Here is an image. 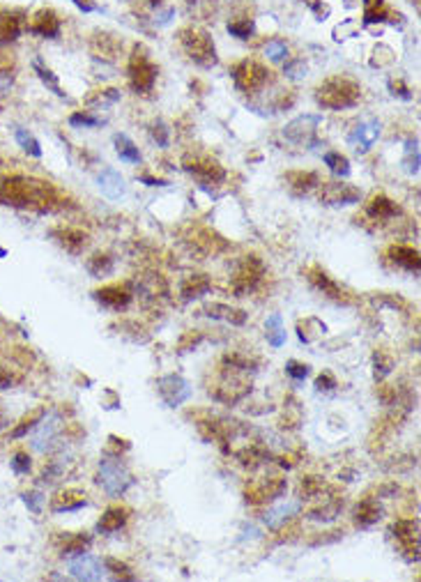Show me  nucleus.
<instances>
[{"label":"nucleus","instance_id":"15","mask_svg":"<svg viewBox=\"0 0 421 582\" xmlns=\"http://www.w3.org/2000/svg\"><path fill=\"white\" fill-rule=\"evenodd\" d=\"M33 430H35L33 447L37 451H47V449H51V444H54L58 430H60V417L56 412H51V414L44 412V417L40 419V423H37Z\"/></svg>","mask_w":421,"mask_h":582},{"label":"nucleus","instance_id":"2","mask_svg":"<svg viewBox=\"0 0 421 582\" xmlns=\"http://www.w3.org/2000/svg\"><path fill=\"white\" fill-rule=\"evenodd\" d=\"M359 97H362L359 86L345 77L327 79L322 86H318V90H315V102H318L322 109H329V111L352 109V106L359 104Z\"/></svg>","mask_w":421,"mask_h":582},{"label":"nucleus","instance_id":"41","mask_svg":"<svg viewBox=\"0 0 421 582\" xmlns=\"http://www.w3.org/2000/svg\"><path fill=\"white\" fill-rule=\"evenodd\" d=\"M44 412H47V410H37V412L28 414V417L21 419L19 426L12 430V437H24V435H28L30 430H33V428L37 426V423H40V419L44 417Z\"/></svg>","mask_w":421,"mask_h":582},{"label":"nucleus","instance_id":"45","mask_svg":"<svg viewBox=\"0 0 421 582\" xmlns=\"http://www.w3.org/2000/svg\"><path fill=\"white\" fill-rule=\"evenodd\" d=\"M228 33L235 35L237 40H249L253 35V24L251 21H235V24H228Z\"/></svg>","mask_w":421,"mask_h":582},{"label":"nucleus","instance_id":"53","mask_svg":"<svg viewBox=\"0 0 421 582\" xmlns=\"http://www.w3.org/2000/svg\"><path fill=\"white\" fill-rule=\"evenodd\" d=\"M24 502L30 506V511H35V513H40V502H42V495H37V493H30V495H24Z\"/></svg>","mask_w":421,"mask_h":582},{"label":"nucleus","instance_id":"24","mask_svg":"<svg viewBox=\"0 0 421 582\" xmlns=\"http://www.w3.org/2000/svg\"><path fill=\"white\" fill-rule=\"evenodd\" d=\"M202 313H205L207 317H212V320L230 322V324H235V327L246 322V313L242 311V308H232L228 304H216V301L214 304H207L205 308H202Z\"/></svg>","mask_w":421,"mask_h":582},{"label":"nucleus","instance_id":"29","mask_svg":"<svg viewBox=\"0 0 421 582\" xmlns=\"http://www.w3.org/2000/svg\"><path fill=\"white\" fill-rule=\"evenodd\" d=\"M299 511V502H285V504H279V506H274V509H269L265 513V523L267 527H272V529H279L281 525H285L288 520L295 516V513Z\"/></svg>","mask_w":421,"mask_h":582},{"label":"nucleus","instance_id":"47","mask_svg":"<svg viewBox=\"0 0 421 582\" xmlns=\"http://www.w3.org/2000/svg\"><path fill=\"white\" fill-rule=\"evenodd\" d=\"M70 125L72 127H100L102 120L95 116H88V113H74L70 118Z\"/></svg>","mask_w":421,"mask_h":582},{"label":"nucleus","instance_id":"27","mask_svg":"<svg viewBox=\"0 0 421 582\" xmlns=\"http://www.w3.org/2000/svg\"><path fill=\"white\" fill-rule=\"evenodd\" d=\"M366 214L373 217L375 221H387V219L398 214V207L387 198V196H373L371 203L366 205Z\"/></svg>","mask_w":421,"mask_h":582},{"label":"nucleus","instance_id":"58","mask_svg":"<svg viewBox=\"0 0 421 582\" xmlns=\"http://www.w3.org/2000/svg\"><path fill=\"white\" fill-rule=\"evenodd\" d=\"M0 426H3V414H0Z\"/></svg>","mask_w":421,"mask_h":582},{"label":"nucleus","instance_id":"31","mask_svg":"<svg viewBox=\"0 0 421 582\" xmlns=\"http://www.w3.org/2000/svg\"><path fill=\"white\" fill-rule=\"evenodd\" d=\"M90 543H93V539H90L86 532H81V534H65L60 553H63L65 557L81 555V553H86V550L90 548Z\"/></svg>","mask_w":421,"mask_h":582},{"label":"nucleus","instance_id":"52","mask_svg":"<svg viewBox=\"0 0 421 582\" xmlns=\"http://www.w3.org/2000/svg\"><path fill=\"white\" fill-rule=\"evenodd\" d=\"M389 88L394 90L392 95H394V97L398 95V97H401V100H410V97H412V95L408 93V88H405L401 81H398V83H396V81H392V83H389Z\"/></svg>","mask_w":421,"mask_h":582},{"label":"nucleus","instance_id":"17","mask_svg":"<svg viewBox=\"0 0 421 582\" xmlns=\"http://www.w3.org/2000/svg\"><path fill=\"white\" fill-rule=\"evenodd\" d=\"M378 136H380V123L373 118H366L364 123H359L355 129H352L348 141L355 146L357 152H366V150L373 148V143L378 141Z\"/></svg>","mask_w":421,"mask_h":582},{"label":"nucleus","instance_id":"22","mask_svg":"<svg viewBox=\"0 0 421 582\" xmlns=\"http://www.w3.org/2000/svg\"><path fill=\"white\" fill-rule=\"evenodd\" d=\"M30 33L33 35H40V37H49V40H54V37L60 35V19L56 17L51 10H42L35 14V21L33 26H30Z\"/></svg>","mask_w":421,"mask_h":582},{"label":"nucleus","instance_id":"10","mask_svg":"<svg viewBox=\"0 0 421 582\" xmlns=\"http://www.w3.org/2000/svg\"><path fill=\"white\" fill-rule=\"evenodd\" d=\"M362 198V194H359L357 187H350V184H341V182H327L325 187L320 189V200L325 203V205H332V207H345V205H355Z\"/></svg>","mask_w":421,"mask_h":582},{"label":"nucleus","instance_id":"35","mask_svg":"<svg viewBox=\"0 0 421 582\" xmlns=\"http://www.w3.org/2000/svg\"><path fill=\"white\" fill-rule=\"evenodd\" d=\"M267 329V341L272 347H281L285 343V329H283V320L279 313H272L265 322Z\"/></svg>","mask_w":421,"mask_h":582},{"label":"nucleus","instance_id":"48","mask_svg":"<svg viewBox=\"0 0 421 582\" xmlns=\"http://www.w3.org/2000/svg\"><path fill=\"white\" fill-rule=\"evenodd\" d=\"M285 373H288L290 377H295V380H304V377L309 375V366L302 364V361L290 359L288 364H285Z\"/></svg>","mask_w":421,"mask_h":582},{"label":"nucleus","instance_id":"42","mask_svg":"<svg viewBox=\"0 0 421 582\" xmlns=\"http://www.w3.org/2000/svg\"><path fill=\"white\" fill-rule=\"evenodd\" d=\"M265 56L272 60V63H283L285 58H288V47H285V42L281 40H272L265 44Z\"/></svg>","mask_w":421,"mask_h":582},{"label":"nucleus","instance_id":"4","mask_svg":"<svg viewBox=\"0 0 421 582\" xmlns=\"http://www.w3.org/2000/svg\"><path fill=\"white\" fill-rule=\"evenodd\" d=\"M180 44L186 51L193 63H198L200 67H212L216 63V51H214V42L212 37L202 30L196 28H186L180 33Z\"/></svg>","mask_w":421,"mask_h":582},{"label":"nucleus","instance_id":"21","mask_svg":"<svg viewBox=\"0 0 421 582\" xmlns=\"http://www.w3.org/2000/svg\"><path fill=\"white\" fill-rule=\"evenodd\" d=\"M352 516H355V525L357 527H371V525H375L382 518V506H380L378 500H375V497H366V500H362L355 506Z\"/></svg>","mask_w":421,"mask_h":582},{"label":"nucleus","instance_id":"37","mask_svg":"<svg viewBox=\"0 0 421 582\" xmlns=\"http://www.w3.org/2000/svg\"><path fill=\"white\" fill-rule=\"evenodd\" d=\"M86 267L93 276H106L113 272V258L109 253H95L93 258L86 262Z\"/></svg>","mask_w":421,"mask_h":582},{"label":"nucleus","instance_id":"57","mask_svg":"<svg viewBox=\"0 0 421 582\" xmlns=\"http://www.w3.org/2000/svg\"><path fill=\"white\" fill-rule=\"evenodd\" d=\"M3 255H5V251H3V249H0V258H3Z\"/></svg>","mask_w":421,"mask_h":582},{"label":"nucleus","instance_id":"36","mask_svg":"<svg viewBox=\"0 0 421 582\" xmlns=\"http://www.w3.org/2000/svg\"><path fill=\"white\" fill-rule=\"evenodd\" d=\"M373 366H375V380H385V377L394 370L396 359H394V354H389L387 350H378L373 357Z\"/></svg>","mask_w":421,"mask_h":582},{"label":"nucleus","instance_id":"7","mask_svg":"<svg viewBox=\"0 0 421 582\" xmlns=\"http://www.w3.org/2000/svg\"><path fill=\"white\" fill-rule=\"evenodd\" d=\"M322 123L320 116H302L283 127V139L295 143V146H318L315 141V129Z\"/></svg>","mask_w":421,"mask_h":582},{"label":"nucleus","instance_id":"38","mask_svg":"<svg viewBox=\"0 0 421 582\" xmlns=\"http://www.w3.org/2000/svg\"><path fill=\"white\" fill-rule=\"evenodd\" d=\"M14 139L19 141V146L24 148L28 155H33V157H42V148H40V141H37L35 136L30 134V132L21 129V127H14Z\"/></svg>","mask_w":421,"mask_h":582},{"label":"nucleus","instance_id":"51","mask_svg":"<svg viewBox=\"0 0 421 582\" xmlns=\"http://www.w3.org/2000/svg\"><path fill=\"white\" fill-rule=\"evenodd\" d=\"M336 387V380L332 377V373H322L318 375V380H315V389L318 391H332Z\"/></svg>","mask_w":421,"mask_h":582},{"label":"nucleus","instance_id":"59","mask_svg":"<svg viewBox=\"0 0 421 582\" xmlns=\"http://www.w3.org/2000/svg\"><path fill=\"white\" fill-rule=\"evenodd\" d=\"M0 164H3V162H0Z\"/></svg>","mask_w":421,"mask_h":582},{"label":"nucleus","instance_id":"1","mask_svg":"<svg viewBox=\"0 0 421 582\" xmlns=\"http://www.w3.org/2000/svg\"><path fill=\"white\" fill-rule=\"evenodd\" d=\"M56 203V191L49 182L21 175L0 178V205L49 210Z\"/></svg>","mask_w":421,"mask_h":582},{"label":"nucleus","instance_id":"30","mask_svg":"<svg viewBox=\"0 0 421 582\" xmlns=\"http://www.w3.org/2000/svg\"><path fill=\"white\" fill-rule=\"evenodd\" d=\"M325 322H320L318 317H304V320L297 322V334H299V341L304 343H313L318 341V338L325 336Z\"/></svg>","mask_w":421,"mask_h":582},{"label":"nucleus","instance_id":"40","mask_svg":"<svg viewBox=\"0 0 421 582\" xmlns=\"http://www.w3.org/2000/svg\"><path fill=\"white\" fill-rule=\"evenodd\" d=\"M403 166H405V171L412 173V175H417V173H419V143H417V139L415 141H408Z\"/></svg>","mask_w":421,"mask_h":582},{"label":"nucleus","instance_id":"26","mask_svg":"<svg viewBox=\"0 0 421 582\" xmlns=\"http://www.w3.org/2000/svg\"><path fill=\"white\" fill-rule=\"evenodd\" d=\"M209 290V278L205 274H191L186 276L182 285H180V292H182V299L184 301H191V299H198L202 294H207Z\"/></svg>","mask_w":421,"mask_h":582},{"label":"nucleus","instance_id":"33","mask_svg":"<svg viewBox=\"0 0 421 582\" xmlns=\"http://www.w3.org/2000/svg\"><path fill=\"white\" fill-rule=\"evenodd\" d=\"M56 235L60 237V244H63L67 251L72 253H79L81 249L88 244V235L81 230H72V228H65V230H58Z\"/></svg>","mask_w":421,"mask_h":582},{"label":"nucleus","instance_id":"49","mask_svg":"<svg viewBox=\"0 0 421 582\" xmlns=\"http://www.w3.org/2000/svg\"><path fill=\"white\" fill-rule=\"evenodd\" d=\"M12 470L17 472V474H28L30 472V456L28 453H17V456H14V460H12Z\"/></svg>","mask_w":421,"mask_h":582},{"label":"nucleus","instance_id":"11","mask_svg":"<svg viewBox=\"0 0 421 582\" xmlns=\"http://www.w3.org/2000/svg\"><path fill=\"white\" fill-rule=\"evenodd\" d=\"M132 297H134V290L129 283H111V285H104L102 290H95V299L102 306L113 308V311L129 306Z\"/></svg>","mask_w":421,"mask_h":582},{"label":"nucleus","instance_id":"13","mask_svg":"<svg viewBox=\"0 0 421 582\" xmlns=\"http://www.w3.org/2000/svg\"><path fill=\"white\" fill-rule=\"evenodd\" d=\"M70 573L77 580H86V582H97L104 578V564L93 555H74L70 559Z\"/></svg>","mask_w":421,"mask_h":582},{"label":"nucleus","instance_id":"34","mask_svg":"<svg viewBox=\"0 0 421 582\" xmlns=\"http://www.w3.org/2000/svg\"><path fill=\"white\" fill-rule=\"evenodd\" d=\"M285 180H288L292 194H309L318 184V175L315 173H290Z\"/></svg>","mask_w":421,"mask_h":582},{"label":"nucleus","instance_id":"25","mask_svg":"<svg viewBox=\"0 0 421 582\" xmlns=\"http://www.w3.org/2000/svg\"><path fill=\"white\" fill-rule=\"evenodd\" d=\"M21 28H24V24H21L17 12H10V10L0 12V44H10L14 40H19Z\"/></svg>","mask_w":421,"mask_h":582},{"label":"nucleus","instance_id":"20","mask_svg":"<svg viewBox=\"0 0 421 582\" xmlns=\"http://www.w3.org/2000/svg\"><path fill=\"white\" fill-rule=\"evenodd\" d=\"M88 504L86 500V493H81V490H63V493H58L54 500H51V511L56 513H70V511H79L84 509Z\"/></svg>","mask_w":421,"mask_h":582},{"label":"nucleus","instance_id":"54","mask_svg":"<svg viewBox=\"0 0 421 582\" xmlns=\"http://www.w3.org/2000/svg\"><path fill=\"white\" fill-rule=\"evenodd\" d=\"M141 182H145L148 187H166L168 182L166 180H159V178H150V175H143Z\"/></svg>","mask_w":421,"mask_h":582},{"label":"nucleus","instance_id":"12","mask_svg":"<svg viewBox=\"0 0 421 582\" xmlns=\"http://www.w3.org/2000/svg\"><path fill=\"white\" fill-rule=\"evenodd\" d=\"M398 546L410 559H419V520H398L392 527Z\"/></svg>","mask_w":421,"mask_h":582},{"label":"nucleus","instance_id":"28","mask_svg":"<svg viewBox=\"0 0 421 582\" xmlns=\"http://www.w3.org/2000/svg\"><path fill=\"white\" fill-rule=\"evenodd\" d=\"M389 255H392V260L398 265V267L419 274V251H417V249H412V246H392V249H389Z\"/></svg>","mask_w":421,"mask_h":582},{"label":"nucleus","instance_id":"55","mask_svg":"<svg viewBox=\"0 0 421 582\" xmlns=\"http://www.w3.org/2000/svg\"><path fill=\"white\" fill-rule=\"evenodd\" d=\"M74 5L81 7L84 12H95L97 10V5L95 3H90V0H74Z\"/></svg>","mask_w":421,"mask_h":582},{"label":"nucleus","instance_id":"46","mask_svg":"<svg viewBox=\"0 0 421 582\" xmlns=\"http://www.w3.org/2000/svg\"><path fill=\"white\" fill-rule=\"evenodd\" d=\"M104 566H106L109 571H113V573H116L118 578H127V580H132V578H134L132 573H129V566H127V564H122V562H118V559H113V557L104 559Z\"/></svg>","mask_w":421,"mask_h":582},{"label":"nucleus","instance_id":"39","mask_svg":"<svg viewBox=\"0 0 421 582\" xmlns=\"http://www.w3.org/2000/svg\"><path fill=\"white\" fill-rule=\"evenodd\" d=\"M325 164L329 166V171L338 178H348L350 175V162L348 157H343L341 152H327L325 155Z\"/></svg>","mask_w":421,"mask_h":582},{"label":"nucleus","instance_id":"56","mask_svg":"<svg viewBox=\"0 0 421 582\" xmlns=\"http://www.w3.org/2000/svg\"><path fill=\"white\" fill-rule=\"evenodd\" d=\"M12 384V377L5 368H0V389H7Z\"/></svg>","mask_w":421,"mask_h":582},{"label":"nucleus","instance_id":"14","mask_svg":"<svg viewBox=\"0 0 421 582\" xmlns=\"http://www.w3.org/2000/svg\"><path fill=\"white\" fill-rule=\"evenodd\" d=\"M184 171L191 173L193 178H198L200 182H219L223 180V168L214 159L207 157H193V159H184Z\"/></svg>","mask_w":421,"mask_h":582},{"label":"nucleus","instance_id":"5","mask_svg":"<svg viewBox=\"0 0 421 582\" xmlns=\"http://www.w3.org/2000/svg\"><path fill=\"white\" fill-rule=\"evenodd\" d=\"M262 274H265V265L255 258V255H246L244 260H239L230 278L232 290H235L237 297H246L260 283Z\"/></svg>","mask_w":421,"mask_h":582},{"label":"nucleus","instance_id":"19","mask_svg":"<svg viewBox=\"0 0 421 582\" xmlns=\"http://www.w3.org/2000/svg\"><path fill=\"white\" fill-rule=\"evenodd\" d=\"M127 518H129V509L122 506V504H113L104 511V516L100 518V523H97V532H102V534L118 532V529L125 527Z\"/></svg>","mask_w":421,"mask_h":582},{"label":"nucleus","instance_id":"3","mask_svg":"<svg viewBox=\"0 0 421 582\" xmlns=\"http://www.w3.org/2000/svg\"><path fill=\"white\" fill-rule=\"evenodd\" d=\"M100 486L106 490V495L111 497H120L127 493V488L132 486V474L127 470V465L122 463V456L113 453V456H106L100 463Z\"/></svg>","mask_w":421,"mask_h":582},{"label":"nucleus","instance_id":"8","mask_svg":"<svg viewBox=\"0 0 421 582\" xmlns=\"http://www.w3.org/2000/svg\"><path fill=\"white\" fill-rule=\"evenodd\" d=\"M157 391H159L161 400L168 407L182 405L184 400L191 396L189 382H186L182 375H164V377H159V380H157Z\"/></svg>","mask_w":421,"mask_h":582},{"label":"nucleus","instance_id":"6","mask_svg":"<svg viewBox=\"0 0 421 582\" xmlns=\"http://www.w3.org/2000/svg\"><path fill=\"white\" fill-rule=\"evenodd\" d=\"M269 72L255 60H242L239 65L232 67V81L239 90L244 93H251V90H258L267 83Z\"/></svg>","mask_w":421,"mask_h":582},{"label":"nucleus","instance_id":"23","mask_svg":"<svg viewBox=\"0 0 421 582\" xmlns=\"http://www.w3.org/2000/svg\"><path fill=\"white\" fill-rule=\"evenodd\" d=\"M309 274H311V276H309L311 283H313L315 288H318L322 294H327V297H332V299H336V301H350V297L343 292L341 285H338L336 281H332V278H329L322 269L315 267V269L309 272Z\"/></svg>","mask_w":421,"mask_h":582},{"label":"nucleus","instance_id":"18","mask_svg":"<svg viewBox=\"0 0 421 582\" xmlns=\"http://www.w3.org/2000/svg\"><path fill=\"white\" fill-rule=\"evenodd\" d=\"M97 187H100V191L106 196V198H111V200L122 198L125 191H127L122 175H120L116 168H111V166H106V168H104L100 175H97Z\"/></svg>","mask_w":421,"mask_h":582},{"label":"nucleus","instance_id":"9","mask_svg":"<svg viewBox=\"0 0 421 582\" xmlns=\"http://www.w3.org/2000/svg\"><path fill=\"white\" fill-rule=\"evenodd\" d=\"M129 79H132V86L136 93H150L157 81V67L150 63L145 56H141L138 49L129 63Z\"/></svg>","mask_w":421,"mask_h":582},{"label":"nucleus","instance_id":"43","mask_svg":"<svg viewBox=\"0 0 421 582\" xmlns=\"http://www.w3.org/2000/svg\"><path fill=\"white\" fill-rule=\"evenodd\" d=\"M33 67H35V72L40 74V79H42L44 83H47V86H49L51 90H54V93H56L58 97H63V95H65L63 90H60V86H58V79L54 77V72L47 70V67H44V65L40 63V60H35Z\"/></svg>","mask_w":421,"mask_h":582},{"label":"nucleus","instance_id":"50","mask_svg":"<svg viewBox=\"0 0 421 582\" xmlns=\"http://www.w3.org/2000/svg\"><path fill=\"white\" fill-rule=\"evenodd\" d=\"M285 74H288L290 79H302L306 74V65L304 60H292V63L285 65Z\"/></svg>","mask_w":421,"mask_h":582},{"label":"nucleus","instance_id":"32","mask_svg":"<svg viewBox=\"0 0 421 582\" xmlns=\"http://www.w3.org/2000/svg\"><path fill=\"white\" fill-rule=\"evenodd\" d=\"M113 143H116V152H118L120 159H122V162H127V164H138L141 162L138 148L134 146V141L129 139V136L118 134L116 139H113Z\"/></svg>","mask_w":421,"mask_h":582},{"label":"nucleus","instance_id":"44","mask_svg":"<svg viewBox=\"0 0 421 582\" xmlns=\"http://www.w3.org/2000/svg\"><path fill=\"white\" fill-rule=\"evenodd\" d=\"M150 136H152V139L157 141V146H159V148H168V143H170V129L161 123V120H157V123L152 125V129H150Z\"/></svg>","mask_w":421,"mask_h":582},{"label":"nucleus","instance_id":"16","mask_svg":"<svg viewBox=\"0 0 421 582\" xmlns=\"http://www.w3.org/2000/svg\"><path fill=\"white\" fill-rule=\"evenodd\" d=\"M283 490H285L283 479H262V481L251 483V486L246 488V500L253 502V504L276 500V497L283 495Z\"/></svg>","mask_w":421,"mask_h":582}]
</instances>
